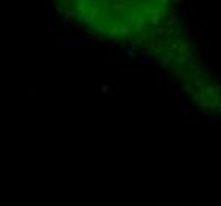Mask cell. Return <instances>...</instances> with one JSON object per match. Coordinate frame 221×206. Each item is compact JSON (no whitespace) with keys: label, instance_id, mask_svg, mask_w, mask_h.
Here are the masks:
<instances>
[{"label":"cell","instance_id":"cell-1","mask_svg":"<svg viewBox=\"0 0 221 206\" xmlns=\"http://www.w3.org/2000/svg\"><path fill=\"white\" fill-rule=\"evenodd\" d=\"M112 10H113V13H116V15H126L129 7L124 2H113L112 3Z\"/></svg>","mask_w":221,"mask_h":206},{"label":"cell","instance_id":"cell-2","mask_svg":"<svg viewBox=\"0 0 221 206\" xmlns=\"http://www.w3.org/2000/svg\"><path fill=\"white\" fill-rule=\"evenodd\" d=\"M75 17H76V11L72 8V5H70V7H67V10H65V15H64L62 21H67V19H75Z\"/></svg>","mask_w":221,"mask_h":206},{"label":"cell","instance_id":"cell-3","mask_svg":"<svg viewBox=\"0 0 221 206\" xmlns=\"http://www.w3.org/2000/svg\"><path fill=\"white\" fill-rule=\"evenodd\" d=\"M175 22H178V15H177V11H175V10H172V11H170V17H169L167 24L169 25H173Z\"/></svg>","mask_w":221,"mask_h":206},{"label":"cell","instance_id":"cell-4","mask_svg":"<svg viewBox=\"0 0 221 206\" xmlns=\"http://www.w3.org/2000/svg\"><path fill=\"white\" fill-rule=\"evenodd\" d=\"M161 17H162V16H161V13H158V15H154L153 17H151V24H153V25H156V24H159Z\"/></svg>","mask_w":221,"mask_h":206},{"label":"cell","instance_id":"cell-5","mask_svg":"<svg viewBox=\"0 0 221 206\" xmlns=\"http://www.w3.org/2000/svg\"><path fill=\"white\" fill-rule=\"evenodd\" d=\"M48 3H51V7L54 8V10H57V3H59V0H48Z\"/></svg>","mask_w":221,"mask_h":206},{"label":"cell","instance_id":"cell-6","mask_svg":"<svg viewBox=\"0 0 221 206\" xmlns=\"http://www.w3.org/2000/svg\"><path fill=\"white\" fill-rule=\"evenodd\" d=\"M183 21H185V22H186V24H188V22H189V16H186V15H183Z\"/></svg>","mask_w":221,"mask_h":206},{"label":"cell","instance_id":"cell-7","mask_svg":"<svg viewBox=\"0 0 221 206\" xmlns=\"http://www.w3.org/2000/svg\"><path fill=\"white\" fill-rule=\"evenodd\" d=\"M73 27H76V29H80V27H81V22H73Z\"/></svg>","mask_w":221,"mask_h":206},{"label":"cell","instance_id":"cell-8","mask_svg":"<svg viewBox=\"0 0 221 206\" xmlns=\"http://www.w3.org/2000/svg\"><path fill=\"white\" fill-rule=\"evenodd\" d=\"M165 32V29H162V27H161V29H158V33H164Z\"/></svg>","mask_w":221,"mask_h":206},{"label":"cell","instance_id":"cell-9","mask_svg":"<svg viewBox=\"0 0 221 206\" xmlns=\"http://www.w3.org/2000/svg\"><path fill=\"white\" fill-rule=\"evenodd\" d=\"M161 2H162L164 5H167V3H169V0H161Z\"/></svg>","mask_w":221,"mask_h":206},{"label":"cell","instance_id":"cell-10","mask_svg":"<svg viewBox=\"0 0 221 206\" xmlns=\"http://www.w3.org/2000/svg\"><path fill=\"white\" fill-rule=\"evenodd\" d=\"M173 2H175V3H180V0H173Z\"/></svg>","mask_w":221,"mask_h":206}]
</instances>
